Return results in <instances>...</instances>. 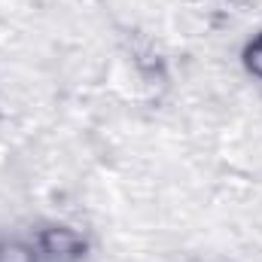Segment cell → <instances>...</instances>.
Segmentation results:
<instances>
[{
	"mask_svg": "<svg viewBox=\"0 0 262 262\" xmlns=\"http://www.w3.org/2000/svg\"><path fill=\"white\" fill-rule=\"evenodd\" d=\"M244 61H247V70H250L253 76H259V79H262V37H256V40L247 46Z\"/></svg>",
	"mask_w": 262,
	"mask_h": 262,
	"instance_id": "3",
	"label": "cell"
},
{
	"mask_svg": "<svg viewBox=\"0 0 262 262\" xmlns=\"http://www.w3.org/2000/svg\"><path fill=\"white\" fill-rule=\"evenodd\" d=\"M43 253L37 247V241H25V238H3L0 241V262H40Z\"/></svg>",
	"mask_w": 262,
	"mask_h": 262,
	"instance_id": "2",
	"label": "cell"
},
{
	"mask_svg": "<svg viewBox=\"0 0 262 262\" xmlns=\"http://www.w3.org/2000/svg\"><path fill=\"white\" fill-rule=\"evenodd\" d=\"M37 247L43 256L58 262H76L85 256L89 250V241L82 238V232L70 229V226H49V229H40L37 232Z\"/></svg>",
	"mask_w": 262,
	"mask_h": 262,
	"instance_id": "1",
	"label": "cell"
}]
</instances>
